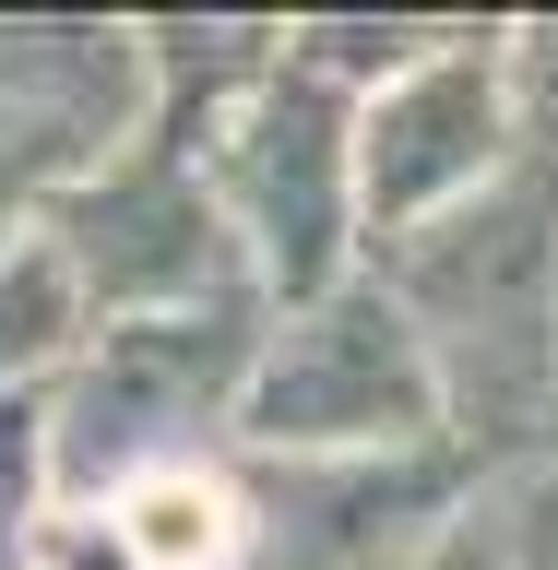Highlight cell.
I'll list each match as a JSON object with an SVG mask.
<instances>
[{
	"label": "cell",
	"instance_id": "6da1fadb",
	"mask_svg": "<svg viewBox=\"0 0 558 570\" xmlns=\"http://www.w3.org/2000/svg\"><path fill=\"white\" fill-rule=\"evenodd\" d=\"M369 285L417 321L428 368H440V416L463 440L558 428V167L511 155L476 203L392 238Z\"/></svg>",
	"mask_w": 558,
	"mask_h": 570
},
{
	"label": "cell",
	"instance_id": "7a4b0ae2",
	"mask_svg": "<svg viewBox=\"0 0 558 570\" xmlns=\"http://www.w3.org/2000/svg\"><path fill=\"white\" fill-rule=\"evenodd\" d=\"M214 214L249 249L262 297L310 309L345 285V226H356V107L321 60H297V36L274 48V71L214 119Z\"/></svg>",
	"mask_w": 558,
	"mask_h": 570
},
{
	"label": "cell",
	"instance_id": "3957f363",
	"mask_svg": "<svg viewBox=\"0 0 558 570\" xmlns=\"http://www.w3.org/2000/svg\"><path fill=\"white\" fill-rule=\"evenodd\" d=\"M238 440L297 463H381V452L452 440V416H440V368H428L417 321L345 274L333 297L285 309V333H262L238 381Z\"/></svg>",
	"mask_w": 558,
	"mask_h": 570
},
{
	"label": "cell",
	"instance_id": "277c9868",
	"mask_svg": "<svg viewBox=\"0 0 558 570\" xmlns=\"http://www.w3.org/2000/svg\"><path fill=\"white\" fill-rule=\"evenodd\" d=\"M262 333H249V297L190 321H119L71 356V381L48 392V488H143L190 463V428L238 416V381Z\"/></svg>",
	"mask_w": 558,
	"mask_h": 570
},
{
	"label": "cell",
	"instance_id": "5b68a950",
	"mask_svg": "<svg viewBox=\"0 0 558 570\" xmlns=\"http://www.w3.org/2000/svg\"><path fill=\"white\" fill-rule=\"evenodd\" d=\"M36 226H48V249L71 262V285H84V309L107 333L119 321H190V309L238 297V262H226L238 238H226L203 167L178 142H155V131L131 155H107L96 178H71Z\"/></svg>",
	"mask_w": 558,
	"mask_h": 570
},
{
	"label": "cell",
	"instance_id": "8992f818",
	"mask_svg": "<svg viewBox=\"0 0 558 570\" xmlns=\"http://www.w3.org/2000/svg\"><path fill=\"white\" fill-rule=\"evenodd\" d=\"M511 83H499V48L476 36H440L428 60H404L381 96L356 107V214L392 238H417L428 214L476 203L499 167H511Z\"/></svg>",
	"mask_w": 558,
	"mask_h": 570
},
{
	"label": "cell",
	"instance_id": "52a82bcc",
	"mask_svg": "<svg viewBox=\"0 0 558 570\" xmlns=\"http://www.w3.org/2000/svg\"><path fill=\"white\" fill-rule=\"evenodd\" d=\"M107 547L131 570H238L249 547V499L214 475V463H167L143 488L107 499Z\"/></svg>",
	"mask_w": 558,
	"mask_h": 570
},
{
	"label": "cell",
	"instance_id": "ba28073f",
	"mask_svg": "<svg viewBox=\"0 0 558 570\" xmlns=\"http://www.w3.org/2000/svg\"><path fill=\"white\" fill-rule=\"evenodd\" d=\"M84 333H96V309H84L71 262L48 249V226L25 249H0V392H25L48 356H84Z\"/></svg>",
	"mask_w": 558,
	"mask_h": 570
},
{
	"label": "cell",
	"instance_id": "9c48e42d",
	"mask_svg": "<svg viewBox=\"0 0 558 570\" xmlns=\"http://www.w3.org/2000/svg\"><path fill=\"white\" fill-rule=\"evenodd\" d=\"M499 83H511V142H523L535 167H558V24H523V36H511Z\"/></svg>",
	"mask_w": 558,
	"mask_h": 570
}]
</instances>
